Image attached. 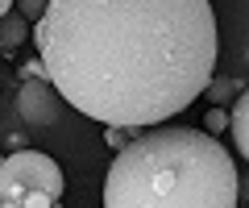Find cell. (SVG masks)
<instances>
[{
	"mask_svg": "<svg viewBox=\"0 0 249 208\" xmlns=\"http://www.w3.org/2000/svg\"><path fill=\"white\" fill-rule=\"evenodd\" d=\"M17 208H58V196H50V191H25L17 200Z\"/></svg>",
	"mask_w": 249,
	"mask_h": 208,
	"instance_id": "8",
	"label": "cell"
},
{
	"mask_svg": "<svg viewBox=\"0 0 249 208\" xmlns=\"http://www.w3.org/2000/svg\"><path fill=\"white\" fill-rule=\"evenodd\" d=\"M232 92H237V83H229V79H212L208 83V96L212 100H224V96H232Z\"/></svg>",
	"mask_w": 249,
	"mask_h": 208,
	"instance_id": "11",
	"label": "cell"
},
{
	"mask_svg": "<svg viewBox=\"0 0 249 208\" xmlns=\"http://www.w3.org/2000/svg\"><path fill=\"white\" fill-rule=\"evenodd\" d=\"M29 38H34V21H29L25 13L13 9L9 17L0 21V50H17V46L29 42Z\"/></svg>",
	"mask_w": 249,
	"mask_h": 208,
	"instance_id": "6",
	"label": "cell"
},
{
	"mask_svg": "<svg viewBox=\"0 0 249 208\" xmlns=\"http://www.w3.org/2000/svg\"><path fill=\"white\" fill-rule=\"evenodd\" d=\"M0 208H17V204H0Z\"/></svg>",
	"mask_w": 249,
	"mask_h": 208,
	"instance_id": "14",
	"label": "cell"
},
{
	"mask_svg": "<svg viewBox=\"0 0 249 208\" xmlns=\"http://www.w3.org/2000/svg\"><path fill=\"white\" fill-rule=\"evenodd\" d=\"M25 191H50L62 196L67 179L62 167L42 150H13L9 158H0V204H17Z\"/></svg>",
	"mask_w": 249,
	"mask_h": 208,
	"instance_id": "3",
	"label": "cell"
},
{
	"mask_svg": "<svg viewBox=\"0 0 249 208\" xmlns=\"http://www.w3.org/2000/svg\"><path fill=\"white\" fill-rule=\"evenodd\" d=\"M204 129H208V133H220V129H229V113L212 104V109H208V117H204Z\"/></svg>",
	"mask_w": 249,
	"mask_h": 208,
	"instance_id": "9",
	"label": "cell"
},
{
	"mask_svg": "<svg viewBox=\"0 0 249 208\" xmlns=\"http://www.w3.org/2000/svg\"><path fill=\"white\" fill-rule=\"evenodd\" d=\"M232 154L208 129L150 125L116 150L104 208H237Z\"/></svg>",
	"mask_w": 249,
	"mask_h": 208,
	"instance_id": "2",
	"label": "cell"
},
{
	"mask_svg": "<svg viewBox=\"0 0 249 208\" xmlns=\"http://www.w3.org/2000/svg\"><path fill=\"white\" fill-rule=\"evenodd\" d=\"M46 4H50V0H17V13H25L29 21H42Z\"/></svg>",
	"mask_w": 249,
	"mask_h": 208,
	"instance_id": "10",
	"label": "cell"
},
{
	"mask_svg": "<svg viewBox=\"0 0 249 208\" xmlns=\"http://www.w3.org/2000/svg\"><path fill=\"white\" fill-rule=\"evenodd\" d=\"M62 109H67V100L58 96L50 79H25L17 92V113L29 121V125H58Z\"/></svg>",
	"mask_w": 249,
	"mask_h": 208,
	"instance_id": "4",
	"label": "cell"
},
{
	"mask_svg": "<svg viewBox=\"0 0 249 208\" xmlns=\"http://www.w3.org/2000/svg\"><path fill=\"white\" fill-rule=\"evenodd\" d=\"M34 46L71 109L150 129L208 92L220 34L212 0H50Z\"/></svg>",
	"mask_w": 249,
	"mask_h": 208,
	"instance_id": "1",
	"label": "cell"
},
{
	"mask_svg": "<svg viewBox=\"0 0 249 208\" xmlns=\"http://www.w3.org/2000/svg\"><path fill=\"white\" fill-rule=\"evenodd\" d=\"M137 133H142V129H137V125H108V133H104V142L112 146V150H124V146L133 142Z\"/></svg>",
	"mask_w": 249,
	"mask_h": 208,
	"instance_id": "7",
	"label": "cell"
},
{
	"mask_svg": "<svg viewBox=\"0 0 249 208\" xmlns=\"http://www.w3.org/2000/svg\"><path fill=\"white\" fill-rule=\"evenodd\" d=\"M9 13H13V0H0V21L9 17Z\"/></svg>",
	"mask_w": 249,
	"mask_h": 208,
	"instance_id": "13",
	"label": "cell"
},
{
	"mask_svg": "<svg viewBox=\"0 0 249 208\" xmlns=\"http://www.w3.org/2000/svg\"><path fill=\"white\" fill-rule=\"evenodd\" d=\"M229 133H232V146H237L241 158H249V92H241L237 104L229 113Z\"/></svg>",
	"mask_w": 249,
	"mask_h": 208,
	"instance_id": "5",
	"label": "cell"
},
{
	"mask_svg": "<svg viewBox=\"0 0 249 208\" xmlns=\"http://www.w3.org/2000/svg\"><path fill=\"white\" fill-rule=\"evenodd\" d=\"M25 79H50V75H46V63H42V58L25 63Z\"/></svg>",
	"mask_w": 249,
	"mask_h": 208,
	"instance_id": "12",
	"label": "cell"
}]
</instances>
